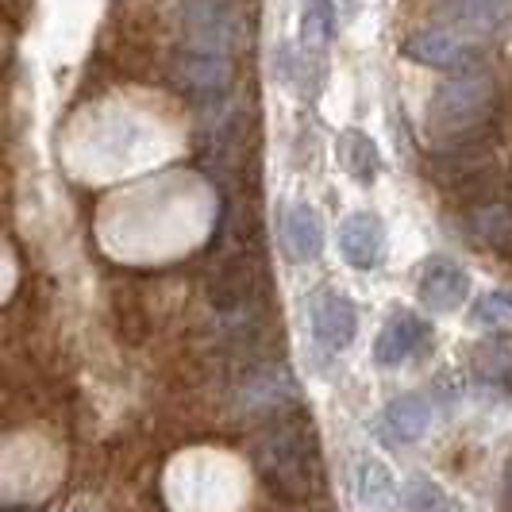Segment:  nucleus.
Instances as JSON below:
<instances>
[{
    "label": "nucleus",
    "mask_w": 512,
    "mask_h": 512,
    "mask_svg": "<svg viewBox=\"0 0 512 512\" xmlns=\"http://www.w3.org/2000/svg\"><path fill=\"white\" fill-rule=\"evenodd\" d=\"M335 35V0H301V39L305 51L328 47Z\"/></svg>",
    "instance_id": "nucleus-17"
},
{
    "label": "nucleus",
    "mask_w": 512,
    "mask_h": 512,
    "mask_svg": "<svg viewBox=\"0 0 512 512\" xmlns=\"http://www.w3.org/2000/svg\"><path fill=\"white\" fill-rule=\"evenodd\" d=\"M493 108H497L493 77L470 70L439 85L428 101V116H432V131L443 143H478L486 139V128L493 124Z\"/></svg>",
    "instance_id": "nucleus-2"
},
{
    "label": "nucleus",
    "mask_w": 512,
    "mask_h": 512,
    "mask_svg": "<svg viewBox=\"0 0 512 512\" xmlns=\"http://www.w3.org/2000/svg\"><path fill=\"white\" fill-rule=\"evenodd\" d=\"M282 251L293 262H312L324 251V224L316 216V208L297 201L282 212Z\"/></svg>",
    "instance_id": "nucleus-12"
},
{
    "label": "nucleus",
    "mask_w": 512,
    "mask_h": 512,
    "mask_svg": "<svg viewBox=\"0 0 512 512\" xmlns=\"http://www.w3.org/2000/svg\"><path fill=\"white\" fill-rule=\"evenodd\" d=\"M255 466L262 482L289 501H308L324 489V459L305 416H282L255 439Z\"/></svg>",
    "instance_id": "nucleus-1"
},
{
    "label": "nucleus",
    "mask_w": 512,
    "mask_h": 512,
    "mask_svg": "<svg viewBox=\"0 0 512 512\" xmlns=\"http://www.w3.org/2000/svg\"><path fill=\"white\" fill-rule=\"evenodd\" d=\"M466 231L478 239V247L509 251L512 247V208L501 201H478L466 216Z\"/></svg>",
    "instance_id": "nucleus-15"
},
{
    "label": "nucleus",
    "mask_w": 512,
    "mask_h": 512,
    "mask_svg": "<svg viewBox=\"0 0 512 512\" xmlns=\"http://www.w3.org/2000/svg\"><path fill=\"white\" fill-rule=\"evenodd\" d=\"M439 20L466 31H501L512 20V0H432Z\"/></svg>",
    "instance_id": "nucleus-13"
},
{
    "label": "nucleus",
    "mask_w": 512,
    "mask_h": 512,
    "mask_svg": "<svg viewBox=\"0 0 512 512\" xmlns=\"http://www.w3.org/2000/svg\"><path fill=\"white\" fill-rule=\"evenodd\" d=\"M436 401L428 397V393H405V397H397V401H389L378 416V432H382L385 443H393V447H405V443H416V439H424L432 432V424H436Z\"/></svg>",
    "instance_id": "nucleus-8"
},
{
    "label": "nucleus",
    "mask_w": 512,
    "mask_h": 512,
    "mask_svg": "<svg viewBox=\"0 0 512 512\" xmlns=\"http://www.w3.org/2000/svg\"><path fill=\"white\" fill-rule=\"evenodd\" d=\"M470 374L489 393L512 397V335L493 332L482 343H474L470 347Z\"/></svg>",
    "instance_id": "nucleus-11"
},
{
    "label": "nucleus",
    "mask_w": 512,
    "mask_h": 512,
    "mask_svg": "<svg viewBox=\"0 0 512 512\" xmlns=\"http://www.w3.org/2000/svg\"><path fill=\"white\" fill-rule=\"evenodd\" d=\"M239 39V12L231 0H185V47L231 54Z\"/></svg>",
    "instance_id": "nucleus-4"
},
{
    "label": "nucleus",
    "mask_w": 512,
    "mask_h": 512,
    "mask_svg": "<svg viewBox=\"0 0 512 512\" xmlns=\"http://www.w3.org/2000/svg\"><path fill=\"white\" fill-rule=\"evenodd\" d=\"M474 324H482V328H505V324H512L509 293H486V297L474 305Z\"/></svg>",
    "instance_id": "nucleus-19"
},
{
    "label": "nucleus",
    "mask_w": 512,
    "mask_h": 512,
    "mask_svg": "<svg viewBox=\"0 0 512 512\" xmlns=\"http://www.w3.org/2000/svg\"><path fill=\"white\" fill-rule=\"evenodd\" d=\"M401 54L416 62V66H432L443 74H470L482 62V43L466 31H451V27H420L401 43Z\"/></svg>",
    "instance_id": "nucleus-3"
},
{
    "label": "nucleus",
    "mask_w": 512,
    "mask_h": 512,
    "mask_svg": "<svg viewBox=\"0 0 512 512\" xmlns=\"http://www.w3.org/2000/svg\"><path fill=\"white\" fill-rule=\"evenodd\" d=\"M355 497L366 512H401V501H405L397 478L378 459L355 462Z\"/></svg>",
    "instance_id": "nucleus-14"
},
{
    "label": "nucleus",
    "mask_w": 512,
    "mask_h": 512,
    "mask_svg": "<svg viewBox=\"0 0 512 512\" xmlns=\"http://www.w3.org/2000/svg\"><path fill=\"white\" fill-rule=\"evenodd\" d=\"M231 54L201 51V47H185L174 58V81L193 97H220L231 85Z\"/></svg>",
    "instance_id": "nucleus-7"
},
{
    "label": "nucleus",
    "mask_w": 512,
    "mask_h": 512,
    "mask_svg": "<svg viewBox=\"0 0 512 512\" xmlns=\"http://www.w3.org/2000/svg\"><path fill=\"white\" fill-rule=\"evenodd\" d=\"M339 251L355 270H374L385 255V224L374 212H351L339 224Z\"/></svg>",
    "instance_id": "nucleus-10"
},
{
    "label": "nucleus",
    "mask_w": 512,
    "mask_h": 512,
    "mask_svg": "<svg viewBox=\"0 0 512 512\" xmlns=\"http://www.w3.org/2000/svg\"><path fill=\"white\" fill-rule=\"evenodd\" d=\"M308 316H312V335L320 347L328 351H347L359 335V308L347 293H339L332 285L316 289L308 301Z\"/></svg>",
    "instance_id": "nucleus-5"
},
{
    "label": "nucleus",
    "mask_w": 512,
    "mask_h": 512,
    "mask_svg": "<svg viewBox=\"0 0 512 512\" xmlns=\"http://www.w3.org/2000/svg\"><path fill=\"white\" fill-rule=\"evenodd\" d=\"M335 154H339L343 170H347L355 181H362V185H370V181L378 178V170H382V154H378V147H374V139H370V135H362V131H355V128L339 135Z\"/></svg>",
    "instance_id": "nucleus-16"
},
{
    "label": "nucleus",
    "mask_w": 512,
    "mask_h": 512,
    "mask_svg": "<svg viewBox=\"0 0 512 512\" xmlns=\"http://www.w3.org/2000/svg\"><path fill=\"white\" fill-rule=\"evenodd\" d=\"M401 512H455V505H451V497L443 493L439 482H432V478H412L409 486H405Z\"/></svg>",
    "instance_id": "nucleus-18"
},
{
    "label": "nucleus",
    "mask_w": 512,
    "mask_h": 512,
    "mask_svg": "<svg viewBox=\"0 0 512 512\" xmlns=\"http://www.w3.org/2000/svg\"><path fill=\"white\" fill-rule=\"evenodd\" d=\"M432 339V324L424 316H416L409 308L393 312L382 324V332L374 339V362L393 370V366H405L409 359H416Z\"/></svg>",
    "instance_id": "nucleus-6"
},
{
    "label": "nucleus",
    "mask_w": 512,
    "mask_h": 512,
    "mask_svg": "<svg viewBox=\"0 0 512 512\" xmlns=\"http://www.w3.org/2000/svg\"><path fill=\"white\" fill-rule=\"evenodd\" d=\"M416 297L420 305L436 308V312H455L470 297V278L451 258H428L416 278Z\"/></svg>",
    "instance_id": "nucleus-9"
}]
</instances>
